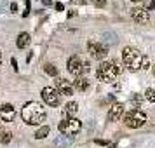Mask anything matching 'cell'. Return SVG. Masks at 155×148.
Instances as JSON below:
<instances>
[{
    "instance_id": "11",
    "label": "cell",
    "mask_w": 155,
    "mask_h": 148,
    "mask_svg": "<svg viewBox=\"0 0 155 148\" xmlns=\"http://www.w3.org/2000/svg\"><path fill=\"white\" fill-rule=\"evenodd\" d=\"M14 117H16V108L12 105L5 103V105L0 106V119L4 120V122H12Z\"/></svg>"
},
{
    "instance_id": "21",
    "label": "cell",
    "mask_w": 155,
    "mask_h": 148,
    "mask_svg": "<svg viewBox=\"0 0 155 148\" xmlns=\"http://www.w3.org/2000/svg\"><path fill=\"white\" fill-rule=\"evenodd\" d=\"M141 68H143V70H148V68H150V59H148V58H143V61H141Z\"/></svg>"
},
{
    "instance_id": "20",
    "label": "cell",
    "mask_w": 155,
    "mask_h": 148,
    "mask_svg": "<svg viewBox=\"0 0 155 148\" xmlns=\"http://www.w3.org/2000/svg\"><path fill=\"white\" fill-rule=\"evenodd\" d=\"M141 101H143V98H141L140 94H134V96H133V105L140 106V105H141Z\"/></svg>"
},
{
    "instance_id": "30",
    "label": "cell",
    "mask_w": 155,
    "mask_h": 148,
    "mask_svg": "<svg viewBox=\"0 0 155 148\" xmlns=\"http://www.w3.org/2000/svg\"><path fill=\"white\" fill-rule=\"evenodd\" d=\"M131 2H140V0H131Z\"/></svg>"
},
{
    "instance_id": "18",
    "label": "cell",
    "mask_w": 155,
    "mask_h": 148,
    "mask_svg": "<svg viewBox=\"0 0 155 148\" xmlns=\"http://www.w3.org/2000/svg\"><path fill=\"white\" fill-rule=\"evenodd\" d=\"M47 134H49V127H47V126H42V127H40V129L35 133V138H37V140H42V138H45Z\"/></svg>"
},
{
    "instance_id": "25",
    "label": "cell",
    "mask_w": 155,
    "mask_h": 148,
    "mask_svg": "<svg viewBox=\"0 0 155 148\" xmlns=\"http://www.w3.org/2000/svg\"><path fill=\"white\" fill-rule=\"evenodd\" d=\"M56 9H58V11H63V4H61V2H58V4H56Z\"/></svg>"
},
{
    "instance_id": "3",
    "label": "cell",
    "mask_w": 155,
    "mask_h": 148,
    "mask_svg": "<svg viewBox=\"0 0 155 148\" xmlns=\"http://www.w3.org/2000/svg\"><path fill=\"white\" fill-rule=\"evenodd\" d=\"M122 59L126 66L131 71H138L141 68V61H143V54L136 47H126L122 51Z\"/></svg>"
},
{
    "instance_id": "7",
    "label": "cell",
    "mask_w": 155,
    "mask_h": 148,
    "mask_svg": "<svg viewBox=\"0 0 155 148\" xmlns=\"http://www.w3.org/2000/svg\"><path fill=\"white\" fill-rule=\"evenodd\" d=\"M42 99L49 106H58L59 105V94L54 87H44L42 89Z\"/></svg>"
},
{
    "instance_id": "10",
    "label": "cell",
    "mask_w": 155,
    "mask_h": 148,
    "mask_svg": "<svg viewBox=\"0 0 155 148\" xmlns=\"http://www.w3.org/2000/svg\"><path fill=\"white\" fill-rule=\"evenodd\" d=\"M131 18H133L138 25H145V23H148V19H150V14H148L147 9L136 7V9L131 11Z\"/></svg>"
},
{
    "instance_id": "1",
    "label": "cell",
    "mask_w": 155,
    "mask_h": 148,
    "mask_svg": "<svg viewBox=\"0 0 155 148\" xmlns=\"http://www.w3.org/2000/svg\"><path fill=\"white\" fill-rule=\"evenodd\" d=\"M21 117L28 126H37V124H42L44 120H45V110L42 108L40 103L30 101V103H26V105L23 106Z\"/></svg>"
},
{
    "instance_id": "24",
    "label": "cell",
    "mask_w": 155,
    "mask_h": 148,
    "mask_svg": "<svg viewBox=\"0 0 155 148\" xmlns=\"http://www.w3.org/2000/svg\"><path fill=\"white\" fill-rule=\"evenodd\" d=\"M11 64L14 66V70H18V61H16V58H12V59H11Z\"/></svg>"
},
{
    "instance_id": "9",
    "label": "cell",
    "mask_w": 155,
    "mask_h": 148,
    "mask_svg": "<svg viewBox=\"0 0 155 148\" xmlns=\"http://www.w3.org/2000/svg\"><path fill=\"white\" fill-rule=\"evenodd\" d=\"M56 91L59 96H71L73 94V84H70V80H66V78H58Z\"/></svg>"
},
{
    "instance_id": "28",
    "label": "cell",
    "mask_w": 155,
    "mask_h": 148,
    "mask_svg": "<svg viewBox=\"0 0 155 148\" xmlns=\"http://www.w3.org/2000/svg\"><path fill=\"white\" fill-rule=\"evenodd\" d=\"M0 64H2V52H0Z\"/></svg>"
},
{
    "instance_id": "14",
    "label": "cell",
    "mask_w": 155,
    "mask_h": 148,
    "mask_svg": "<svg viewBox=\"0 0 155 148\" xmlns=\"http://www.w3.org/2000/svg\"><path fill=\"white\" fill-rule=\"evenodd\" d=\"M11 140H12V133L9 129L0 126V145H7Z\"/></svg>"
},
{
    "instance_id": "22",
    "label": "cell",
    "mask_w": 155,
    "mask_h": 148,
    "mask_svg": "<svg viewBox=\"0 0 155 148\" xmlns=\"http://www.w3.org/2000/svg\"><path fill=\"white\" fill-rule=\"evenodd\" d=\"M94 5H96V7H105L106 0H94Z\"/></svg>"
},
{
    "instance_id": "19",
    "label": "cell",
    "mask_w": 155,
    "mask_h": 148,
    "mask_svg": "<svg viewBox=\"0 0 155 148\" xmlns=\"http://www.w3.org/2000/svg\"><path fill=\"white\" fill-rule=\"evenodd\" d=\"M145 98H147L150 103H155V89H147V92H145Z\"/></svg>"
},
{
    "instance_id": "8",
    "label": "cell",
    "mask_w": 155,
    "mask_h": 148,
    "mask_svg": "<svg viewBox=\"0 0 155 148\" xmlns=\"http://www.w3.org/2000/svg\"><path fill=\"white\" fill-rule=\"evenodd\" d=\"M66 68H68V71H70L71 75L80 77V73L84 71V63L80 61L78 56H71L70 59H68V63H66Z\"/></svg>"
},
{
    "instance_id": "13",
    "label": "cell",
    "mask_w": 155,
    "mask_h": 148,
    "mask_svg": "<svg viewBox=\"0 0 155 148\" xmlns=\"http://www.w3.org/2000/svg\"><path fill=\"white\" fill-rule=\"evenodd\" d=\"M78 112V105L75 103V101H70V103H66L63 108V115H64V119H71L75 113Z\"/></svg>"
},
{
    "instance_id": "26",
    "label": "cell",
    "mask_w": 155,
    "mask_h": 148,
    "mask_svg": "<svg viewBox=\"0 0 155 148\" xmlns=\"http://www.w3.org/2000/svg\"><path fill=\"white\" fill-rule=\"evenodd\" d=\"M11 11H12V12H16V11H18V4H12V5H11Z\"/></svg>"
},
{
    "instance_id": "6",
    "label": "cell",
    "mask_w": 155,
    "mask_h": 148,
    "mask_svg": "<svg viewBox=\"0 0 155 148\" xmlns=\"http://www.w3.org/2000/svg\"><path fill=\"white\" fill-rule=\"evenodd\" d=\"M87 51L94 59H103L108 54V47L105 44H99V42H89L87 44Z\"/></svg>"
},
{
    "instance_id": "27",
    "label": "cell",
    "mask_w": 155,
    "mask_h": 148,
    "mask_svg": "<svg viewBox=\"0 0 155 148\" xmlns=\"http://www.w3.org/2000/svg\"><path fill=\"white\" fill-rule=\"evenodd\" d=\"M44 2V5H51V4H52V0H42Z\"/></svg>"
},
{
    "instance_id": "17",
    "label": "cell",
    "mask_w": 155,
    "mask_h": 148,
    "mask_svg": "<svg viewBox=\"0 0 155 148\" xmlns=\"http://www.w3.org/2000/svg\"><path fill=\"white\" fill-rule=\"evenodd\" d=\"M44 71H45L47 75H51V77H56L58 75V66H54L52 63H47L45 66H44Z\"/></svg>"
},
{
    "instance_id": "4",
    "label": "cell",
    "mask_w": 155,
    "mask_h": 148,
    "mask_svg": "<svg viewBox=\"0 0 155 148\" xmlns=\"http://www.w3.org/2000/svg\"><path fill=\"white\" fill-rule=\"evenodd\" d=\"M59 133L64 134V136H73V134H77L80 129H82V122L75 117H71V119H63L59 122Z\"/></svg>"
},
{
    "instance_id": "2",
    "label": "cell",
    "mask_w": 155,
    "mask_h": 148,
    "mask_svg": "<svg viewBox=\"0 0 155 148\" xmlns=\"http://www.w3.org/2000/svg\"><path fill=\"white\" fill-rule=\"evenodd\" d=\"M119 73H120V66H119L117 61H115V63L103 61V63L98 66L96 77H98V80L105 82V84H112V82H115V78H117Z\"/></svg>"
},
{
    "instance_id": "12",
    "label": "cell",
    "mask_w": 155,
    "mask_h": 148,
    "mask_svg": "<svg viewBox=\"0 0 155 148\" xmlns=\"http://www.w3.org/2000/svg\"><path fill=\"white\" fill-rule=\"evenodd\" d=\"M122 115H124V105H122V103H115V105L110 108V112H108V120H110V122H115V120H119Z\"/></svg>"
},
{
    "instance_id": "29",
    "label": "cell",
    "mask_w": 155,
    "mask_h": 148,
    "mask_svg": "<svg viewBox=\"0 0 155 148\" xmlns=\"http://www.w3.org/2000/svg\"><path fill=\"white\" fill-rule=\"evenodd\" d=\"M153 75H155V64H153Z\"/></svg>"
},
{
    "instance_id": "15",
    "label": "cell",
    "mask_w": 155,
    "mask_h": 148,
    "mask_svg": "<svg viewBox=\"0 0 155 148\" xmlns=\"http://www.w3.org/2000/svg\"><path fill=\"white\" fill-rule=\"evenodd\" d=\"M28 44H30V35H28V33H25V31H23V33H19L18 40H16V45H18L19 49H25Z\"/></svg>"
},
{
    "instance_id": "5",
    "label": "cell",
    "mask_w": 155,
    "mask_h": 148,
    "mask_svg": "<svg viewBox=\"0 0 155 148\" xmlns=\"http://www.w3.org/2000/svg\"><path fill=\"white\" fill-rule=\"evenodd\" d=\"M147 122V115L141 112V110H131L124 115V124L131 129H138Z\"/></svg>"
},
{
    "instance_id": "16",
    "label": "cell",
    "mask_w": 155,
    "mask_h": 148,
    "mask_svg": "<svg viewBox=\"0 0 155 148\" xmlns=\"http://www.w3.org/2000/svg\"><path fill=\"white\" fill-rule=\"evenodd\" d=\"M73 87H75L77 91H85V89L89 87V80H87V78H84V77H78L77 80H75Z\"/></svg>"
},
{
    "instance_id": "23",
    "label": "cell",
    "mask_w": 155,
    "mask_h": 148,
    "mask_svg": "<svg viewBox=\"0 0 155 148\" xmlns=\"http://www.w3.org/2000/svg\"><path fill=\"white\" fill-rule=\"evenodd\" d=\"M155 7V0H150L148 2V7H147V11H150V9H153Z\"/></svg>"
}]
</instances>
